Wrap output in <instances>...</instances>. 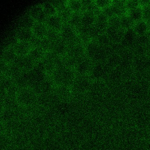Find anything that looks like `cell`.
Wrapping results in <instances>:
<instances>
[{"instance_id":"cell-1","label":"cell","mask_w":150,"mask_h":150,"mask_svg":"<svg viewBox=\"0 0 150 150\" xmlns=\"http://www.w3.org/2000/svg\"><path fill=\"white\" fill-rule=\"evenodd\" d=\"M39 94L31 88L19 89L13 98L17 106L23 109H30L35 107L39 100Z\"/></svg>"},{"instance_id":"cell-2","label":"cell","mask_w":150,"mask_h":150,"mask_svg":"<svg viewBox=\"0 0 150 150\" xmlns=\"http://www.w3.org/2000/svg\"><path fill=\"white\" fill-rule=\"evenodd\" d=\"M76 76L74 69L62 67L56 68L50 77L55 86L63 85L71 87Z\"/></svg>"},{"instance_id":"cell-3","label":"cell","mask_w":150,"mask_h":150,"mask_svg":"<svg viewBox=\"0 0 150 150\" xmlns=\"http://www.w3.org/2000/svg\"><path fill=\"white\" fill-rule=\"evenodd\" d=\"M93 81L89 75H76L71 88L74 95L83 94L91 88Z\"/></svg>"},{"instance_id":"cell-4","label":"cell","mask_w":150,"mask_h":150,"mask_svg":"<svg viewBox=\"0 0 150 150\" xmlns=\"http://www.w3.org/2000/svg\"><path fill=\"white\" fill-rule=\"evenodd\" d=\"M60 34L61 39L67 45L77 43H82L76 29L68 23H64Z\"/></svg>"},{"instance_id":"cell-5","label":"cell","mask_w":150,"mask_h":150,"mask_svg":"<svg viewBox=\"0 0 150 150\" xmlns=\"http://www.w3.org/2000/svg\"><path fill=\"white\" fill-rule=\"evenodd\" d=\"M109 68L106 62L94 63L88 75L93 81H101L108 74Z\"/></svg>"},{"instance_id":"cell-6","label":"cell","mask_w":150,"mask_h":150,"mask_svg":"<svg viewBox=\"0 0 150 150\" xmlns=\"http://www.w3.org/2000/svg\"><path fill=\"white\" fill-rule=\"evenodd\" d=\"M93 64L86 55L78 59L74 69L76 75H88Z\"/></svg>"},{"instance_id":"cell-7","label":"cell","mask_w":150,"mask_h":150,"mask_svg":"<svg viewBox=\"0 0 150 150\" xmlns=\"http://www.w3.org/2000/svg\"><path fill=\"white\" fill-rule=\"evenodd\" d=\"M28 13L35 22L45 23L48 17L41 5L32 6L29 9Z\"/></svg>"},{"instance_id":"cell-8","label":"cell","mask_w":150,"mask_h":150,"mask_svg":"<svg viewBox=\"0 0 150 150\" xmlns=\"http://www.w3.org/2000/svg\"><path fill=\"white\" fill-rule=\"evenodd\" d=\"M52 93L58 99L64 101L69 100L74 95L71 87L63 85L56 86Z\"/></svg>"},{"instance_id":"cell-9","label":"cell","mask_w":150,"mask_h":150,"mask_svg":"<svg viewBox=\"0 0 150 150\" xmlns=\"http://www.w3.org/2000/svg\"><path fill=\"white\" fill-rule=\"evenodd\" d=\"M66 55L77 59L86 56L85 45L81 43L67 45V52Z\"/></svg>"},{"instance_id":"cell-10","label":"cell","mask_w":150,"mask_h":150,"mask_svg":"<svg viewBox=\"0 0 150 150\" xmlns=\"http://www.w3.org/2000/svg\"><path fill=\"white\" fill-rule=\"evenodd\" d=\"M13 64L20 67L23 71H29L35 67V62L33 61L28 55L18 56Z\"/></svg>"},{"instance_id":"cell-11","label":"cell","mask_w":150,"mask_h":150,"mask_svg":"<svg viewBox=\"0 0 150 150\" xmlns=\"http://www.w3.org/2000/svg\"><path fill=\"white\" fill-rule=\"evenodd\" d=\"M137 35L135 33L133 28L125 30L121 41L122 46L125 48H129L136 45Z\"/></svg>"},{"instance_id":"cell-12","label":"cell","mask_w":150,"mask_h":150,"mask_svg":"<svg viewBox=\"0 0 150 150\" xmlns=\"http://www.w3.org/2000/svg\"><path fill=\"white\" fill-rule=\"evenodd\" d=\"M45 23L48 28L59 32L64 24L63 20L58 14L48 16Z\"/></svg>"},{"instance_id":"cell-13","label":"cell","mask_w":150,"mask_h":150,"mask_svg":"<svg viewBox=\"0 0 150 150\" xmlns=\"http://www.w3.org/2000/svg\"><path fill=\"white\" fill-rule=\"evenodd\" d=\"M67 49V44L61 38L57 42H52L50 51L59 57H63L66 54Z\"/></svg>"},{"instance_id":"cell-14","label":"cell","mask_w":150,"mask_h":150,"mask_svg":"<svg viewBox=\"0 0 150 150\" xmlns=\"http://www.w3.org/2000/svg\"><path fill=\"white\" fill-rule=\"evenodd\" d=\"M34 36L32 29L17 28L15 32V37L19 42H30Z\"/></svg>"},{"instance_id":"cell-15","label":"cell","mask_w":150,"mask_h":150,"mask_svg":"<svg viewBox=\"0 0 150 150\" xmlns=\"http://www.w3.org/2000/svg\"><path fill=\"white\" fill-rule=\"evenodd\" d=\"M17 57L14 46H9L3 50L1 53V60L9 64H13Z\"/></svg>"},{"instance_id":"cell-16","label":"cell","mask_w":150,"mask_h":150,"mask_svg":"<svg viewBox=\"0 0 150 150\" xmlns=\"http://www.w3.org/2000/svg\"><path fill=\"white\" fill-rule=\"evenodd\" d=\"M14 48L18 56L28 55L32 47L29 42H18L14 45Z\"/></svg>"},{"instance_id":"cell-17","label":"cell","mask_w":150,"mask_h":150,"mask_svg":"<svg viewBox=\"0 0 150 150\" xmlns=\"http://www.w3.org/2000/svg\"><path fill=\"white\" fill-rule=\"evenodd\" d=\"M126 1H112V9L115 16L121 17L127 14V11L125 6Z\"/></svg>"},{"instance_id":"cell-18","label":"cell","mask_w":150,"mask_h":150,"mask_svg":"<svg viewBox=\"0 0 150 150\" xmlns=\"http://www.w3.org/2000/svg\"><path fill=\"white\" fill-rule=\"evenodd\" d=\"M96 17L92 12L86 11L81 13V25L88 28L93 26L96 21Z\"/></svg>"},{"instance_id":"cell-19","label":"cell","mask_w":150,"mask_h":150,"mask_svg":"<svg viewBox=\"0 0 150 150\" xmlns=\"http://www.w3.org/2000/svg\"><path fill=\"white\" fill-rule=\"evenodd\" d=\"M35 23V21L27 13L23 16L18 21L17 28L32 29Z\"/></svg>"},{"instance_id":"cell-20","label":"cell","mask_w":150,"mask_h":150,"mask_svg":"<svg viewBox=\"0 0 150 150\" xmlns=\"http://www.w3.org/2000/svg\"><path fill=\"white\" fill-rule=\"evenodd\" d=\"M100 45L95 40H92L85 45L86 55L91 60L98 51Z\"/></svg>"},{"instance_id":"cell-21","label":"cell","mask_w":150,"mask_h":150,"mask_svg":"<svg viewBox=\"0 0 150 150\" xmlns=\"http://www.w3.org/2000/svg\"><path fill=\"white\" fill-rule=\"evenodd\" d=\"M32 30L34 36L42 39L46 37L48 28L45 23L36 22Z\"/></svg>"},{"instance_id":"cell-22","label":"cell","mask_w":150,"mask_h":150,"mask_svg":"<svg viewBox=\"0 0 150 150\" xmlns=\"http://www.w3.org/2000/svg\"><path fill=\"white\" fill-rule=\"evenodd\" d=\"M133 30L137 36L145 35L149 32V27L147 22L142 20L134 24Z\"/></svg>"},{"instance_id":"cell-23","label":"cell","mask_w":150,"mask_h":150,"mask_svg":"<svg viewBox=\"0 0 150 150\" xmlns=\"http://www.w3.org/2000/svg\"><path fill=\"white\" fill-rule=\"evenodd\" d=\"M46 52L40 47L32 48L28 56L35 63L41 61L44 57Z\"/></svg>"},{"instance_id":"cell-24","label":"cell","mask_w":150,"mask_h":150,"mask_svg":"<svg viewBox=\"0 0 150 150\" xmlns=\"http://www.w3.org/2000/svg\"><path fill=\"white\" fill-rule=\"evenodd\" d=\"M127 15L134 23L143 20V11L141 7L135 8L127 13Z\"/></svg>"},{"instance_id":"cell-25","label":"cell","mask_w":150,"mask_h":150,"mask_svg":"<svg viewBox=\"0 0 150 150\" xmlns=\"http://www.w3.org/2000/svg\"><path fill=\"white\" fill-rule=\"evenodd\" d=\"M81 13H73L67 23L74 28H78L81 25Z\"/></svg>"},{"instance_id":"cell-26","label":"cell","mask_w":150,"mask_h":150,"mask_svg":"<svg viewBox=\"0 0 150 150\" xmlns=\"http://www.w3.org/2000/svg\"><path fill=\"white\" fill-rule=\"evenodd\" d=\"M41 5L48 16L57 14V8L51 1H45Z\"/></svg>"},{"instance_id":"cell-27","label":"cell","mask_w":150,"mask_h":150,"mask_svg":"<svg viewBox=\"0 0 150 150\" xmlns=\"http://www.w3.org/2000/svg\"><path fill=\"white\" fill-rule=\"evenodd\" d=\"M67 5L73 13H82L83 5L81 1L73 0L67 1Z\"/></svg>"},{"instance_id":"cell-28","label":"cell","mask_w":150,"mask_h":150,"mask_svg":"<svg viewBox=\"0 0 150 150\" xmlns=\"http://www.w3.org/2000/svg\"><path fill=\"white\" fill-rule=\"evenodd\" d=\"M134 24L135 23L130 19L127 14L120 17L121 28L124 30H127L132 28Z\"/></svg>"},{"instance_id":"cell-29","label":"cell","mask_w":150,"mask_h":150,"mask_svg":"<svg viewBox=\"0 0 150 150\" xmlns=\"http://www.w3.org/2000/svg\"><path fill=\"white\" fill-rule=\"evenodd\" d=\"M95 40L96 41L99 45L104 47L110 46L112 43L109 38L105 33L99 35Z\"/></svg>"},{"instance_id":"cell-30","label":"cell","mask_w":150,"mask_h":150,"mask_svg":"<svg viewBox=\"0 0 150 150\" xmlns=\"http://www.w3.org/2000/svg\"><path fill=\"white\" fill-rule=\"evenodd\" d=\"M1 89L6 91L8 88H10L14 84V81L11 78L1 74Z\"/></svg>"},{"instance_id":"cell-31","label":"cell","mask_w":150,"mask_h":150,"mask_svg":"<svg viewBox=\"0 0 150 150\" xmlns=\"http://www.w3.org/2000/svg\"><path fill=\"white\" fill-rule=\"evenodd\" d=\"M46 37L52 42H57L61 39L60 32L48 28Z\"/></svg>"},{"instance_id":"cell-32","label":"cell","mask_w":150,"mask_h":150,"mask_svg":"<svg viewBox=\"0 0 150 150\" xmlns=\"http://www.w3.org/2000/svg\"><path fill=\"white\" fill-rule=\"evenodd\" d=\"M72 13L73 12L71 11L68 6H67L65 9L58 13V14L60 16L63 20L64 23H68Z\"/></svg>"},{"instance_id":"cell-33","label":"cell","mask_w":150,"mask_h":150,"mask_svg":"<svg viewBox=\"0 0 150 150\" xmlns=\"http://www.w3.org/2000/svg\"><path fill=\"white\" fill-rule=\"evenodd\" d=\"M52 42H51L47 38H44L41 39L40 47L42 48L45 52L50 51L52 45Z\"/></svg>"},{"instance_id":"cell-34","label":"cell","mask_w":150,"mask_h":150,"mask_svg":"<svg viewBox=\"0 0 150 150\" xmlns=\"http://www.w3.org/2000/svg\"><path fill=\"white\" fill-rule=\"evenodd\" d=\"M108 26L117 29H122L120 25V17L115 16L109 19Z\"/></svg>"},{"instance_id":"cell-35","label":"cell","mask_w":150,"mask_h":150,"mask_svg":"<svg viewBox=\"0 0 150 150\" xmlns=\"http://www.w3.org/2000/svg\"><path fill=\"white\" fill-rule=\"evenodd\" d=\"M125 6H126V9H127V13L135 8L141 7L139 1H126Z\"/></svg>"},{"instance_id":"cell-36","label":"cell","mask_w":150,"mask_h":150,"mask_svg":"<svg viewBox=\"0 0 150 150\" xmlns=\"http://www.w3.org/2000/svg\"><path fill=\"white\" fill-rule=\"evenodd\" d=\"M94 2L97 7L101 11L103 9L108 7V6H111L112 4V1H105V0L96 1H94Z\"/></svg>"},{"instance_id":"cell-37","label":"cell","mask_w":150,"mask_h":150,"mask_svg":"<svg viewBox=\"0 0 150 150\" xmlns=\"http://www.w3.org/2000/svg\"><path fill=\"white\" fill-rule=\"evenodd\" d=\"M142 8L143 20L147 21L150 20V7L148 5Z\"/></svg>"},{"instance_id":"cell-38","label":"cell","mask_w":150,"mask_h":150,"mask_svg":"<svg viewBox=\"0 0 150 150\" xmlns=\"http://www.w3.org/2000/svg\"><path fill=\"white\" fill-rule=\"evenodd\" d=\"M102 12L108 19L115 16L111 5L103 9Z\"/></svg>"},{"instance_id":"cell-39","label":"cell","mask_w":150,"mask_h":150,"mask_svg":"<svg viewBox=\"0 0 150 150\" xmlns=\"http://www.w3.org/2000/svg\"><path fill=\"white\" fill-rule=\"evenodd\" d=\"M41 42V38H38L34 35L29 42L32 48H35V47H40Z\"/></svg>"},{"instance_id":"cell-40","label":"cell","mask_w":150,"mask_h":150,"mask_svg":"<svg viewBox=\"0 0 150 150\" xmlns=\"http://www.w3.org/2000/svg\"><path fill=\"white\" fill-rule=\"evenodd\" d=\"M147 22V24H148V27H149V31H150V20L146 21Z\"/></svg>"},{"instance_id":"cell-41","label":"cell","mask_w":150,"mask_h":150,"mask_svg":"<svg viewBox=\"0 0 150 150\" xmlns=\"http://www.w3.org/2000/svg\"><path fill=\"white\" fill-rule=\"evenodd\" d=\"M148 6H149L150 7V1H149V4H148Z\"/></svg>"}]
</instances>
